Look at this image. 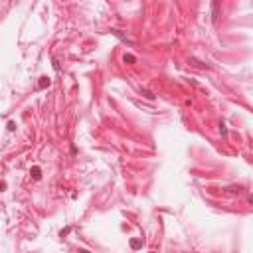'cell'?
I'll use <instances>...</instances> for the list:
<instances>
[{"mask_svg": "<svg viewBox=\"0 0 253 253\" xmlns=\"http://www.w3.org/2000/svg\"><path fill=\"white\" fill-rule=\"evenodd\" d=\"M54 69H55V71H59V63H57V59H54Z\"/></svg>", "mask_w": 253, "mask_h": 253, "instance_id": "cell-10", "label": "cell"}, {"mask_svg": "<svg viewBox=\"0 0 253 253\" xmlns=\"http://www.w3.org/2000/svg\"><path fill=\"white\" fill-rule=\"evenodd\" d=\"M131 247L132 249H141V247H143V239H136V237L131 239Z\"/></svg>", "mask_w": 253, "mask_h": 253, "instance_id": "cell-6", "label": "cell"}, {"mask_svg": "<svg viewBox=\"0 0 253 253\" xmlns=\"http://www.w3.org/2000/svg\"><path fill=\"white\" fill-rule=\"evenodd\" d=\"M220 18V4L218 2H212V22L216 24Z\"/></svg>", "mask_w": 253, "mask_h": 253, "instance_id": "cell-1", "label": "cell"}, {"mask_svg": "<svg viewBox=\"0 0 253 253\" xmlns=\"http://www.w3.org/2000/svg\"><path fill=\"white\" fill-rule=\"evenodd\" d=\"M14 129H16V125L10 121V123H8V131H14Z\"/></svg>", "mask_w": 253, "mask_h": 253, "instance_id": "cell-9", "label": "cell"}, {"mask_svg": "<svg viewBox=\"0 0 253 253\" xmlns=\"http://www.w3.org/2000/svg\"><path fill=\"white\" fill-rule=\"evenodd\" d=\"M30 174H32L34 180H40V178H42V168H40V166H34L32 170H30Z\"/></svg>", "mask_w": 253, "mask_h": 253, "instance_id": "cell-4", "label": "cell"}, {"mask_svg": "<svg viewBox=\"0 0 253 253\" xmlns=\"http://www.w3.org/2000/svg\"><path fill=\"white\" fill-rule=\"evenodd\" d=\"M123 61H125V63H134V61H136V57H134V55H131V54H125Z\"/></svg>", "mask_w": 253, "mask_h": 253, "instance_id": "cell-7", "label": "cell"}, {"mask_svg": "<svg viewBox=\"0 0 253 253\" xmlns=\"http://www.w3.org/2000/svg\"><path fill=\"white\" fill-rule=\"evenodd\" d=\"M50 83H52V79H50V77H40L38 89H45V87H50Z\"/></svg>", "mask_w": 253, "mask_h": 253, "instance_id": "cell-3", "label": "cell"}, {"mask_svg": "<svg viewBox=\"0 0 253 253\" xmlns=\"http://www.w3.org/2000/svg\"><path fill=\"white\" fill-rule=\"evenodd\" d=\"M188 61H190V63H192V65H196V67H208V63H204V61H198V59H196V57H190V59H188Z\"/></svg>", "mask_w": 253, "mask_h": 253, "instance_id": "cell-5", "label": "cell"}, {"mask_svg": "<svg viewBox=\"0 0 253 253\" xmlns=\"http://www.w3.org/2000/svg\"><path fill=\"white\" fill-rule=\"evenodd\" d=\"M220 132H221V134H227V131H225V127H223V125H220Z\"/></svg>", "mask_w": 253, "mask_h": 253, "instance_id": "cell-11", "label": "cell"}, {"mask_svg": "<svg viewBox=\"0 0 253 253\" xmlns=\"http://www.w3.org/2000/svg\"><path fill=\"white\" fill-rule=\"evenodd\" d=\"M111 34H115V36H117V38L121 40V42H125V44H129V45H134V44L131 42V40H129V38H127V36H125V34L121 32V30H111Z\"/></svg>", "mask_w": 253, "mask_h": 253, "instance_id": "cell-2", "label": "cell"}, {"mask_svg": "<svg viewBox=\"0 0 253 253\" xmlns=\"http://www.w3.org/2000/svg\"><path fill=\"white\" fill-rule=\"evenodd\" d=\"M79 253H89V251H85V249H79Z\"/></svg>", "mask_w": 253, "mask_h": 253, "instance_id": "cell-12", "label": "cell"}, {"mask_svg": "<svg viewBox=\"0 0 253 253\" xmlns=\"http://www.w3.org/2000/svg\"><path fill=\"white\" fill-rule=\"evenodd\" d=\"M141 95H144L146 99H150V101L154 99V93H150V91H146V89H141Z\"/></svg>", "mask_w": 253, "mask_h": 253, "instance_id": "cell-8", "label": "cell"}]
</instances>
